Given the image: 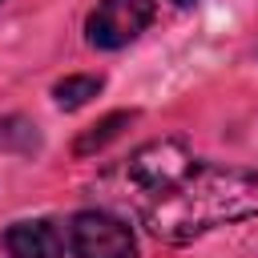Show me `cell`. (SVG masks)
Masks as SVG:
<instances>
[{
	"instance_id": "1",
	"label": "cell",
	"mask_w": 258,
	"mask_h": 258,
	"mask_svg": "<svg viewBox=\"0 0 258 258\" xmlns=\"http://www.w3.org/2000/svg\"><path fill=\"white\" fill-rule=\"evenodd\" d=\"M246 218H258V173L214 169L198 161L141 210V222L149 226V234L173 246Z\"/></svg>"
},
{
	"instance_id": "2",
	"label": "cell",
	"mask_w": 258,
	"mask_h": 258,
	"mask_svg": "<svg viewBox=\"0 0 258 258\" xmlns=\"http://www.w3.org/2000/svg\"><path fill=\"white\" fill-rule=\"evenodd\" d=\"M194 165V157H189V149L181 145V141H149V145H141L133 157H125V165L121 169H113L109 177H105V185H109V194L117 198V202H125L129 210H145L157 194H165L185 169Z\"/></svg>"
},
{
	"instance_id": "3",
	"label": "cell",
	"mask_w": 258,
	"mask_h": 258,
	"mask_svg": "<svg viewBox=\"0 0 258 258\" xmlns=\"http://www.w3.org/2000/svg\"><path fill=\"white\" fill-rule=\"evenodd\" d=\"M69 250L77 258H137V238L117 214L81 210L69 222Z\"/></svg>"
},
{
	"instance_id": "4",
	"label": "cell",
	"mask_w": 258,
	"mask_h": 258,
	"mask_svg": "<svg viewBox=\"0 0 258 258\" xmlns=\"http://www.w3.org/2000/svg\"><path fill=\"white\" fill-rule=\"evenodd\" d=\"M153 20V0H97L89 12L85 36L93 48H121L137 40Z\"/></svg>"
},
{
	"instance_id": "5",
	"label": "cell",
	"mask_w": 258,
	"mask_h": 258,
	"mask_svg": "<svg viewBox=\"0 0 258 258\" xmlns=\"http://www.w3.org/2000/svg\"><path fill=\"white\" fill-rule=\"evenodd\" d=\"M4 246L12 258H64L69 242L64 230L48 218H32V222H12L4 234Z\"/></svg>"
},
{
	"instance_id": "6",
	"label": "cell",
	"mask_w": 258,
	"mask_h": 258,
	"mask_svg": "<svg viewBox=\"0 0 258 258\" xmlns=\"http://www.w3.org/2000/svg\"><path fill=\"white\" fill-rule=\"evenodd\" d=\"M137 121V113L133 109H117V113H109V117H101L97 125H89L81 137H77V145H73V153L77 157H89V153H101L109 141H117L129 125Z\"/></svg>"
},
{
	"instance_id": "7",
	"label": "cell",
	"mask_w": 258,
	"mask_h": 258,
	"mask_svg": "<svg viewBox=\"0 0 258 258\" xmlns=\"http://www.w3.org/2000/svg\"><path fill=\"white\" fill-rule=\"evenodd\" d=\"M0 149H4V153H36V149H40L36 125H32L28 117H20V113L0 117Z\"/></svg>"
},
{
	"instance_id": "8",
	"label": "cell",
	"mask_w": 258,
	"mask_h": 258,
	"mask_svg": "<svg viewBox=\"0 0 258 258\" xmlns=\"http://www.w3.org/2000/svg\"><path fill=\"white\" fill-rule=\"evenodd\" d=\"M101 89H105L101 77L81 73V77H64V81H56V85H52V97H56L60 109H81V105H89Z\"/></svg>"
},
{
	"instance_id": "9",
	"label": "cell",
	"mask_w": 258,
	"mask_h": 258,
	"mask_svg": "<svg viewBox=\"0 0 258 258\" xmlns=\"http://www.w3.org/2000/svg\"><path fill=\"white\" fill-rule=\"evenodd\" d=\"M173 4H177V8H185V4H194V0H173Z\"/></svg>"
}]
</instances>
